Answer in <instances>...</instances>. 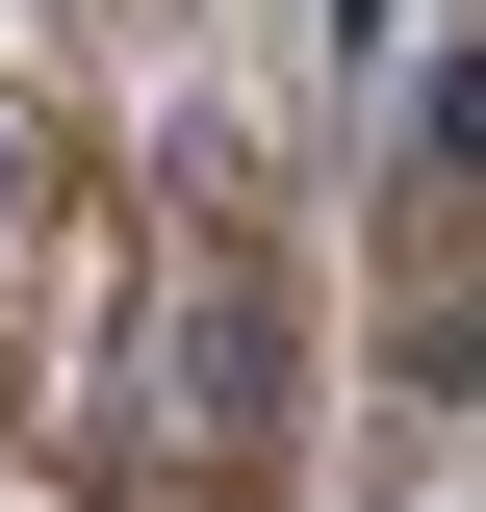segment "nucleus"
<instances>
[{"label":"nucleus","mask_w":486,"mask_h":512,"mask_svg":"<svg viewBox=\"0 0 486 512\" xmlns=\"http://www.w3.org/2000/svg\"><path fill=\"white\" fill-rule=\"evenodd\" d=\"M435 154H461V180H486V52H435Z\"/></svg>","instance_id":"f257e3e1"}]
</instances>
